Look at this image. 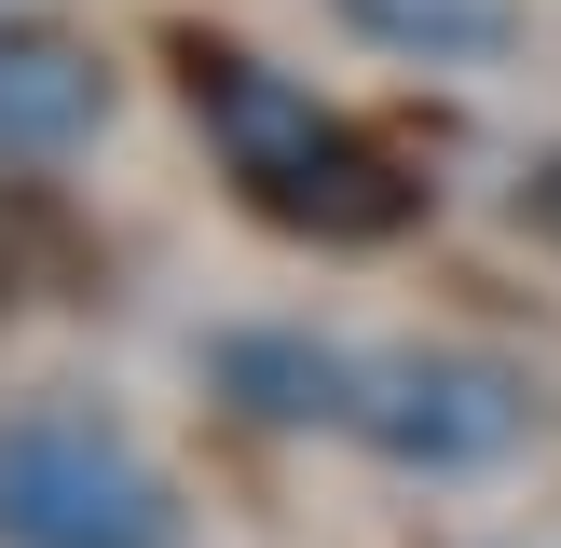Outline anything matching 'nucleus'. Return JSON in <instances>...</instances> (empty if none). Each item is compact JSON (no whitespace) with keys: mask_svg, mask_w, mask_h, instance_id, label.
<instances>
[{"mask_svg":"<svg viewBox=\"0 0 561 548\" xmlns=\"http://www.w3.org/2000/svg\"><path fill=\"white\" fill-rule=\"evenodd\" d=\"M179 96H192V124H206L219 179H233L274 233H301V247H383V233L425 219V179H411L356 110H329L301 69H274V55L179 42Z\"/></svg>","mask_w":561,"mask_h":548,"instance_id":"1","label":"nucleus"},{"mask_svg":"<svg viewBox=\"0 0 561 548\" xmlns=\"http://www.w3.org/2000/svg\"><path fill=\"white\" fill-rule=\"evenodd\" d=\"M0 548H192L164 453L96 398L0 411Z\"/></svg>","mask_w":561,"mask_h":548,"instance_id":"2","label":"nucleus"},{"mask_svg":"<svg viewBox=\"0 0 561 548\" xmlns=\"http://www.w3.org/2000/svg\"><path fill=\"white\" fill-rule=\"evenodd\" d=\"M343 438H370L383 466H425V480H466V466L535 438V384L507 356H480V343H398V356L356 370V425Z\"/></svg>","mask_w":561,"mask_h":548,"instance_id":"3","label":"nucleus"},{"mask_svg":"<svg viewBox=\"0 0 561 548\" xmlns=\"http://www.w3.org/2000/svg\"><path fill=\"white\" fill-rule=\"evenodd\" d=\"M110 55H82L69 27H0V164H69L110 137Z\"/></svg>","mask_w":561,"mask_h":548,"instance_id":"4","label":"nucleus"},{"mask_svg":"<svg viewBox=\"0 0 561 548\" xmlns=\"http://www.w3.org/2000/svg\"><path fill=\"white\" fill-rule=\"evenodd\" d=\"M356 370L370 356L316 343V329H219L206 343V384L247 411V425H301V438H343L356 425Z\"/></svg>","mask_w":561,"mask_h":548,"instance_id":"5","label":"nucleus"},{"mask_svg":"<svg viewBox=\"0 0 561 548\" xmlns=\"http://www.w3.org/2000/svg\"><path fill=\"white\" fill-rule=\"evenodd\" d=\"M356 42L411 55V69H493L520 42V0H329Z\"/></svg>","mask_w":561,"mask_h":548,"instance_id":"6","label":"nucleus"},{"mask_svg":"<svg viewBox=\"0 0 561 548\" xmlns=\"http://www.w3.org/2000/svg\"><path fill=\"white\" fill-rule=\"evenodd\" d=\"M520 219H548V233H561V151L535 164V179H520Z\"/></svg>","mask_w":561,"mask_h":548,"instance_id":"7","label":"nucleus"}]
</instances>
